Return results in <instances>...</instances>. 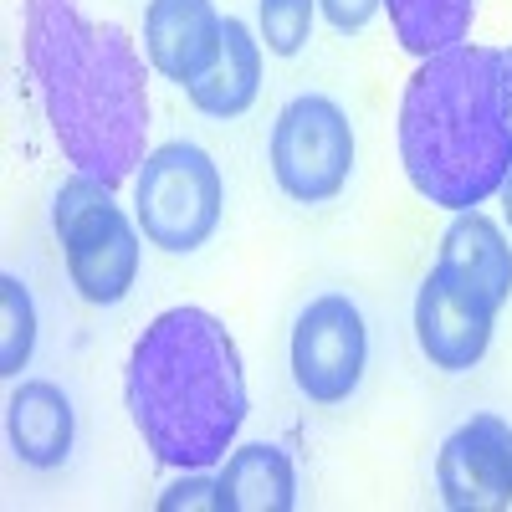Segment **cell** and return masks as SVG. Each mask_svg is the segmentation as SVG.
<instances>
[{"mask_svg":"<svg viewBox=\"0 0 512 512\" xmlns=\"http://www.w3.org/2000/svg\"><path fill=\"white\" fill-rule=\"evenodd\" d=\"M21 57L62 159L103 185L139 175L149 139V72L123 26L77 0H21Z\"/></svg>","mask_w":512,"mask_h":512,"instance_id":"1","label":"cell"},{"mask_svg":"<svg viewBox=\"0 0 512 512\" xmlns=\"http://www.w3.org/2000/svg\"><path fill=\"white\" fill-rule=\"evenodd\" d=\"M400 164L420 200L441 210L487 205L512 169V47L425 57L400 98Z\"/></svg>","mask_w":512,"mask_h":512,"instance_id":"2","label":"cell"},{"mask_svg":"<svg viewBox=\"0 0 512 512\" xmlns=\"http://www.w3.org/2000/svg\"><path fill=\"white\" fill-rule=\"evenodd\" d=\"M134 431L169 472H210L246 425V369L231 328L205 308H169L139 338L123 369Z\"/></svg>","mask_w":512,"mask_h":512,"instance_id":"3","label":"cell"},{"mask_svg":"<svg viewBox=\"0 0 512 512\" xmlns=\"http://www.w3.org/2000/svg\"><path fill=\"white\" fill-rule=\"evenodd\" d=\"M52 231L62 241L67 277H72L82 303L113 308L134 292L144 231H139V221H128L113 185L82 175V169L72 180H62V190L52 200Z\"/></svg>","mask_w":512,"mask_h":512,"instance_id":"4","label":"cell"},{"mask_svg":"<svg viewBox=\"0 0 512 512\" xmlns=\"http://www.w3.org/2000/svg\"><path fill=\"white\" fill-rule=\"evenodd\" d=\"M221 210H226L221 169L200 144L175 139L144 154L134 175V221L149 246L169 256H190L216 236Z\"/></svg>","mask_w":512,"mask_h":512,"instance_id":"5","label":"cell"},{"mask_svg":"<svg viewBox=\"0 0 512 512\" xmlns=\"http://www.w3.org/2000/svg\"><path fill=\"white\" fill-rule=\"evenodd\" d=\"M272 180L297 205H328L354 175V123L328 93H297L267 139Z\"/></svg>","mask_w":512,"mask_h":512,"instance_id":"6","label":"cell"},{"mask_svg":"<svg viewBox=\"0 0 512 512\" xmlns=\"http://www.w3.org/2000/svg\"><path fill=\"white\" fill-rule=\"evenodd\" d=\"M292 384L308 405H344L369 369V328L354 297L323 292L297 313L287 344Z\"/></svg>","mask_w":512,"mask_h":512,"instance_id":"7","label":"cell"},{"mask_svg":"<svg viewBox=\"0 0 512 512\" xmlns=\"http://www.w3.org/2000/svg\"><path fill=\"white\" fill-rule=\"evenodd\" d=\"M436 487L451 512L512 507V425L502 415H472L436 451Z\"/></svg>","mask_w":512,"mask_h":512,"instance_id":"8","label":"cell"},{"mask_svg":"<svg viewBox=\"0 0 512 512\" xmlns=\"http://www.w3.org/2000/svg\"><path fill=\"white\" fill-rule=\"evenodd\" d=\"M492 328H497V313L487 303L461 292L446 272H436V267L425 272V282L415 292V344L431 359V369H441V374L477 369L492 349Z\"/></svg>","mask_w":512,"mask_h":512,"instance_id":"9","label":"cell"},{"mask_svg":"<svg viewBox=\"0 0 512 512\" xmlns=\"http://www.w3.org/2000/svg\"><path fill=\"white\" fill-rule=\"evenodd\" d=\"M221 47H226V16L216 11V0H149L144 57L164 82L195 88L221 62Z\"/></svg>","mask_w":512,"mask_h":512,"instance_id":"10","label":"cell"},{"mask_svg":"<svg viewBox=\"0 0 512 512\" xmlns=\"http://www.w3.org/2000/svg\"><path fill=\"white\" fill-rule=\"evenodd\" d=\"M436 272H446L461 292H472L477 303L502 313L512 297V241L482 210H456V221L441 236Z\"/></svg>","mask_w":512,"mask_h":512,"instance_id":"11","label":"cell"},{"mask_svg":"<svg viewBox=\"0 0 512 512\" xmlns=\"http://www.w3.org/2000/svg\"><path fill=\"white\" fill-rule=\"evenodd\" d=\"M6 436H11V456L21 466H31V472L62 466L72 456V441H77V410H72L62 384L21 379L6 400Z\"/></svg>","mask_w":512,"mask_h":512,"instance_id":"12","label":"cell"},{"mask_svg":"<svg viewBox=\"0 0 512 512\" xmlns=\"http://www.w3.org/2000/svg\"><path fill=\"white\" fill-rule=\"evenodd\" d=\"M221 497L226 512H292L297 507V466L287 446L277 441H251L231 446L221 466Z\"/></svg>","mask_w":512,"mask_h":512,"instance_id":"13","label":"cell"},{"mask_svg":"<svg viewBox=\"0 0 512 512\" xmlns=\"http://www.w3.org/2000/svg\"><path fill=\"white\" fill-rule=\"evenodd\" d=\"M256 93H262V36H256L246 21L226 16L221 62L210 67L195 88H185V98L205 118H241L256 103Z\"/></svg>","mask_w":512,"mask_h":512,"instance_id":"14","label":"cell"},{"mask_svg":"<svg viewBox=\"0 0 512 512\" xmlns=\"http://www.w3.org/2000/svg\"><path fill=\"white\" fill-rule=\"evenodd\" d=\"M384 11H390V31L400 41V52L425 62L472 36L477 0H384Z\"/></svg>","mask_w":512,"mask_h":512,"instance_id":"15","label":"cell"},{"mask_svg":"<svg viewBox=\"0 0 512 512\" xmlns=\"http://www.w3.org/2000/svg\"><path fill=\"white\" fill-rule=\"evenodd\" d=\"M36 349V303L16 272H0V374L16 379Z\"/></svg>","mask_w":512,"mask_h":512,"instance_id":"16","label":"cell"},{"mask_svg":"<svg viewBox=\"0 0 512 512\" xmlns=\"http://www.w3.org/2000/svg\"><path fill=\"white\" fill-rule=\"evenodd\" d=\"M318 0H256V36L272 57H297L313 36Z\"/></svg>","mask_w":512,"mask_h":512,"instance_id":"17","label":"cell"},{"mask_svg":"<svg viewBox=\"0 0 512 512\" xmlns=\"http://www.w3.org/2000/svg\"><path fill=\"white\" fill-rule=\"evenodd\" d=\"M185 507H205V512H226L221 497V477H205V472H185L169 492H159V512H185Z\"/></svg>","mask_w":512,"mask_h":512,"instance_id":"18","label":"cell"},{"mask_svg":"<svg viewBox=\"0 0 512 512\" xmlns=\"http://www.w3.org/2000/svg\"><path fill=\"white\" fill-rule=\"evenodd\" d=\"M379 6H384V0H318L323 21H328L338 36H359V31L379 16Z\"/></svg>","mask_w":512,"mask_h":512,"instance_id":"19","label":"cell"},{"mask_svg":"<svg viewBox=\"0 0 512 512\" xmlns=\"http://www.w3.org/2000/svg\"><path fill=\"white\" fill-rule=\"evenodd\" d=\"M497 195H502V216H507V226H512V169H507V180H502Z\"/></svg>","mask_w":512,"mask_h":512,"instance_id":"20","label":"cell"}]
</instances>
